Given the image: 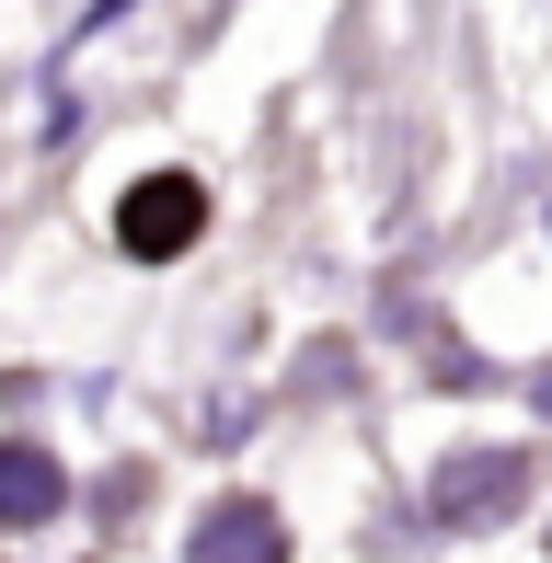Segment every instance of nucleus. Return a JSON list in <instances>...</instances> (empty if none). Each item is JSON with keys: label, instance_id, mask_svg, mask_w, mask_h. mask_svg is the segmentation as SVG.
<instances>
[{"label": "nucleus", "instance_id": "obj_1", "mask_svg": "<svg viewBox=\"0 0 552 563\" xmlns=\"http://www.w3.org/2000/svg\"><path fill=\"white\" fill-rule=\"evenodd\" d=\"M196 219H208V185H196V173H150L128 208H115V242H128L139 265H173V253L196 242Z\"/></svg>", "mask_w": 552, "mask_h": 563}, {"label": "nucleus", "instance_id": "obj_3", "mask_svg": "<svg viewBox=\"0 0 552 563\" xmlns=\"http://www.w3.org/2000/svg\"><path fill=\"white\" fill-rule=\"evenodd\" d=\"M58 495H69V472L46 449H0V529H35V518H58Z\"/></svg>", "mask_w": 552, "mask_h": 563}, {"label": "nucleus", "instance_id": "obj_4", "mask_svg": "<svg viewBox=\"0 0 552 563\" xmlns=\"http://www.w3.org/2000/svg\"><path fill=\"white\" fill-rule=\"evenodd\" d=\"M507 495H518V449H495V460H449V472H438V518H495Z\"/></svg>", "mask_w": 552, "mask_h": 563}, {"label": "nucleus", "instance_id": "obj_2", "mask_svg": "<svg viewBox=\"0 0 552 563\" xmlns=\"http://www.w3.org/2000/svg\"><path fill=\"white\" fill-rule=\"evenodd\" d=\"M185 563H288V518H276L265 495H231V506H208V518H196Z\"/></svg>", "mask_w": 552, "mask_h": 563}]
</instances>
